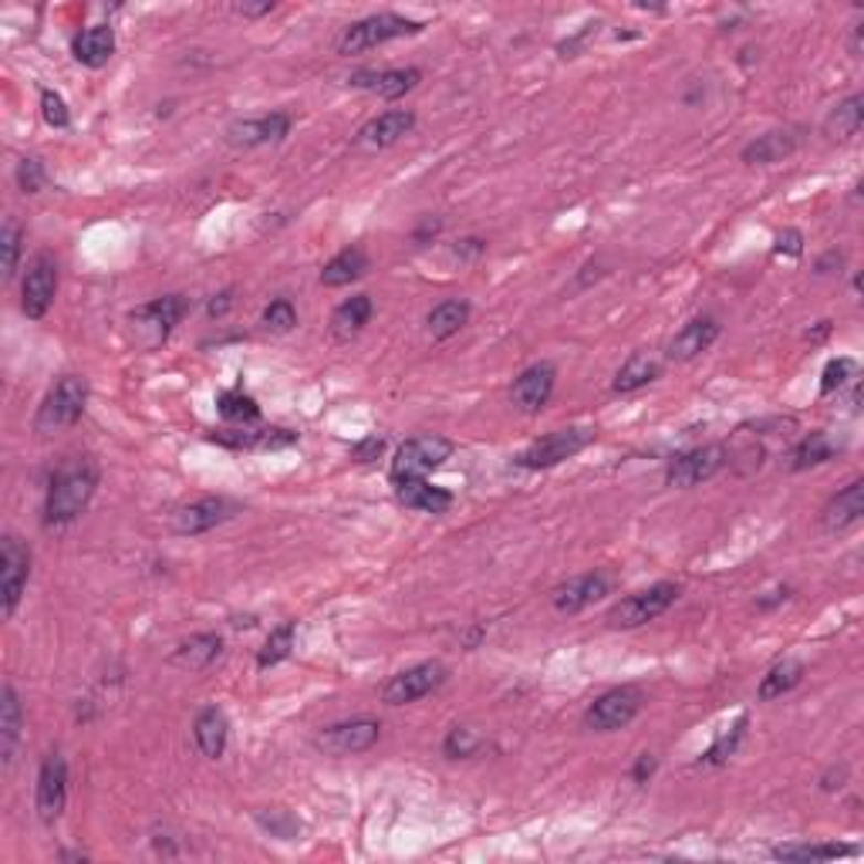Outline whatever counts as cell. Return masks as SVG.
<instances>
[{"mask_svg": "<svg viewBox=\"0 0 864 864\" xmlns=\"http://www.w3.org/2000/svg\"><path fill=\"white\" fill-rule=\"evenodd\" d=\"M98 490V467L88 456H75L57 470L47 483V497H44V527L47 531H62L68 524H75L78 516L88 510L92 497Z\"/></svg>", "mask_w": 864, "mask_h": 864, "instance_id": "obj_1", "label": "cell"}, {"mask_svg": "<svg viewBox=\"0 0 864 864\" xmlns=\"http://www.w3.org/2000/svg\"><path fill=\"white\" fill-rule=\"evenodd\" d=\"M88 406V382L82 375H62L44 395V402L38 406V416H34V429L41 436H51V433H62V429H72L82 413Z\"/></svg>", "mask_w": 864, "mask_h": 864, "instance_id": "obj_2", "label": "cell"}, {"mask_svg": "<svg viewBox=\"0 0 864 864\" xmlns=\"http://www.w3.org/2000/svg\"><path fill=\"white\" fill-rule=\"evenodd\" d=\"M190 314V301L183 295H166V298H152L139 308L129 311V324H132V338L139 349L152 352L159 344L177 331V324Z\"/></svg>", "mask_w": 864, "mask_h": 864, "instance_id": "obj_3", "label": "cell"}, {"mask_svg": "<svg viewBox=\"0 0 864 864\" xmlns=\"http://www.w3.org/2000/svg\"><path fill=\"white\" fill-rule=\"evenodd\" d=\"M423 28H426L423 21L402 18L395 11H382V14L362 18V21L344 28L341 38H338V54H362V51H372V47H378L385 41H395V38H413Z\"/></svg>", "mask_w": 864, "mask_h": 864, "instance_id": "obj_4", "label": "cell"}, {"mask_svg": "<svg viewBox=\"0 0 864 864\" xmlns=\"http://www.w3.org/2000/svg\"><path fill=\"white\" fill-rule=\"evenodd\" d=\"M452 439L439 436V433H426V436H413L406 439L398 449H395V459H392V483H402V480H426L433 470H439L446 459L452 456Z\"/></svg>", "mask_w": 864, "mask_h": 864, "instance_id": "obj_5", "label": "cell"}, {"mask_svg": "<svg viewBox=\"0 0 864 864\" xmlns=\"http://www.w3.org/2000/svg\"><path fill=\"white\" fill-rule=\"evenodd\" d=\"M679 595H682V591H679L675 582H659V585H652V588H646V591H636V595H628V598L615 601V605L608 608L605 621H608V628H615V631L642 628V625L655 621L659 615H665V611L679 601Z\"/></svg>", "mask_w": 864, "mask_h": 864, "instance_id": "obj_6", "label": "cell"}, {"mask_svg": "<svg viewBox=\"0 0 864 864\" xmlns=\"http://www.w3.org/2000/svg\"><path fill=\"white\" fill-rule=\"evenodd\" d=\"M591 442H595V429H588V426L557 429V433H547L544 439L531 442L524 452H516L513 463L521 470H551V467L564 463V459L578 456L582 449H588Z\"/></svg>", "mask_w": 864, "mask_h": 864, "instance_id": "obj_7", "label": "cell"}, {"mask_svg": "<svg viewBox=\"0 0 864 864\" xmlns=\"http://www.w3.org/2000/svg\"><path fill=\"white\" fill-rule=\"evenodd\" d=\"M28 578H31V547L8 534L0 541V615L14 618L24 591H28Z\"/></svg>", "mask_w": 864, "mask_h": 864, "instance_id": "obj_8", "label": "cell"}, {"mask_svg": "<svg viewBox=\"0 0 864 864\" xmlns=\"http://www.w3.org/2000/svg\"><path fill=\"white\" fill-rule=\"evenodd\" d=\"M723 467H726V449H723L719 442L685 449V452H679V456L669 459V467H665V487H672V490H693V487L713 480Z\"/></svg>", "mask_w": 864, "mask_h": 864, "instance_id": "obj_9", "label": "cell"}, {"mask_svg": "<svg viewBox=\"0 0 864 864\" xmlns=\"http://www.w3.org/2000/svg\"><path fill=\"white\" fill-rule=\"evenodd\" d=\"M449 669L442 662H419L395 672L385 685H382V703L385 706H409L419 703L426 696H433L436 689L446 682Z\"/></svg>", "mask_w": 864, "mask_h": 864, "instance_id": "obj_10", "label": "cell"}, {"mask_svg": "<svg viewBox=\"0 0 864 864\" xmlns=\"http://www.w3.org/2000/svg\"><path fill=\"white\" fill-rule=\"evenodd\" d=\"M382 736V723L372 716H359V719H344V723H331L314 736V746L328 757H355L365 754L378 743Z\"/></svg>", "mask_w": 864, "mask_h": 864, "instance_id": "obj_11", "label": "cell"}, {"mask_svg": "<svg viewBox=\"0 0 864 864\" xmlns=\"http://www.w3.org/2000/svg\"><path fill=\"white\" fill-rule=\"evenodd\" d=\"M642 703H646V696H642V689H636V685L608 689V693H601V696L585 710V726L595 729V733L625 729L631 719L639 716Z\"/></svg>", "mask_w": 864, "mask_h": 864, "instance_id": "obj_12", "label": "cell"}, {"mask_svg": "<svg viewBox=\"0 0 864 864\" xmlns=\"http://www.w3.org/2000/svg\"><path fill=\"white\" fill-rule=\"evenodd\" d=\"M65 803H68V764L65 757L51 750L44 760H41V770H38V818L41 824H57L65 814Z\"/></svg>", "mask_w": 864, "mask_h": 864, "instance_id": "obj_13", "label": "cell"}, {"mask_svg": "<svg viewBox=\"0 0 864 864\" xmlns=\"http://www.w3.org/2000/svg\"><path fill=\"white\" fill-rule=\"evenodd\" d=\"M57 298V260L51 254H38L28 264L24 284H21V311L31 321H41Z\"/></svg>", "mask_w": 864, "mask_h": 864, "instance_id": "obj_14", "label": "cell"}, {"mask_svg": "<svg viewBox=\"0 0 864 864\" xmlns=\"http://www.w3.org/2000/svg\"><path fill=\"white\" fill-rule=\"evenodd\" d=\"M291 111H267L257 119H237L226 126V142L237 149H257V146H274L291 136Z\"/></svg>", "mask_w": 864, "mask_h": 864, "instance_id": "obj_15", "label": "cell"}, {"mask_svg": "<svg viewBox=\"0 0 864 864\" xmlns=\"http://www.w3.org/2000/svg\"><path fill=\"white\" fill-rule=\"evenodd\" d=\"M237 513V503H230L223 497H200L186 506H180L177 513H172V534L180 537H200L220 524H226L230 516Z\"/></svg>", "mask_w": 864, "mask_h": 864, "instance_id": "obj_16", "label": "cell"}, {"mask_svg": "<svg viewBox=\"0 0 864 864\" xmlns=\"http://www.w3.org/2000/svg\"><path fill=\"white\" fill-rule=\"evenodd\" d=\"M416 129V111L413 108H388L375 119H369L359 132H355V149L362 152H382L395 142H402Z\"/></svg>", "mask_w": 864, "mask_h": 864, "instance_id": "obj_17", "label": "cell"}, {"mask_svg": "<svg viewBox=\"0 0 864 864\" xmlns=\"http://www.w3.org/2000/svg\"><path fill=\"white\" fill-rule=\"evenodd\" d=\"M611 591V578L605 570H588L578 574V578H567L551 591V605L561 615H578L585 608H591L595 601H601Z\"/></svg>", "mask_w": 864, "mask_h": 864, "instance_id": "obj_18", "label": "cell"}, {"mask_svg": "<svg viewBox=\"0 0 864 864\" xmlns=\"http://www.w3.org/2000/svg\"><path fill=\"white\" fill-rule=\"evenodd\" d=\"M554 385H557V369H554L551 362H534L531 369H524L521 375L513 378V385H510V402H513V406L521 409V413L534 416V413H541L547 402H551Z\"/></svg>", "mask_w": 864, "mask_h": 864, "instance_id": "obj_19", "label": "cell"}, {"mask_svg": "<svg viewBox=\"0 0 864 864\" xmlns=\"http://www.w3.org/2000/svg\"><path fill=\"white\" fill-rule=\"evenodd\" d=\"M723 334V324L713 314H700L689 324H682V331L669 341V359L672 362H693L703 352H710L716 338Z\"/></svg>", "mask_w": 864, "mask_h": 864, "instance_id": "obj_20", "label": "cell"}, {"mask_svg": "<svg viewBox=\"0 0 864 864\" xmlns=\"http://www.w3.org/2000/svg\"><path fill=\"white\" fill-rule=\"evenodd\" d=\"M423 82V72L419 68H385V72H355L349 78L352 88H362V92H372L385 102H395V98H406L413 88H419Z\"/></svg>", "mask_w": 864, "mask_h": 864, "instance_id": "obj_21", "label": "cell"}, {"mask_svg": "<svg viewBox=\"0 0 864 864\" xmlns=\"http://www.w3.org/2000/svg\"><path fill=\"white\" fill-rule=\"evenodd\" d=\"M223 655V636L216 631H200V636H190L186 642H180L169 652V665L183 669V672H206L213 662H220Z\"/></svg>", "mask_w": 864, "mask_h": 864, "instance_id": "obj_22", "label": "cell"}, {"mask_svg": "<svg viewBox=\"0 0 864 864\" xmlns=\"http://www.w3.org/2000/svg\"><path fill=\"white\" fill-rule=\"evenodd\" d=\"M797 149H800L797 129H774V132L757 136L754 142H746L739 159L746 166H774V162H783L787 156H793Z\"/></svg>", "mask_w": 864, "mask_h": 864, "instance_id": "obj_23", "label": "cell"}, {"mask_svg": "<svg viewBox=\"0 0 864 864\" xmlns=\"http://www.w3.org/2000/svg\"><path fill=\"white\" fill-rule=\"evenodd\" d=\"M861 516H864V480H851L838 497H831L821 521L831 534H838V531L854 527Z\"/></svg>", "mask_w": 864, "mask_h": 864, "instance_id": "obj_24", "label": "cell"}, {"mask_svg": "<svg viewBox=\"0 0 864 864\" xmlns=\"http://www.w3.org/2000/svg\"><path fill=\"white\" fill-rule=\"evenodd\" d=\"M72 54L75 62L85 68H105L115 54V31L108 24H92L82 34H75L72 41Z\"/></svg>", "mask_w": 864, "mask_h": 864, "instance_id": "obj_25", "label": "cell"}, {"mask_svg": "<svg viewBox=\"0 0 864 864\" xmlns=\"http://www.w3.org/2000/svg\"><path fill=\"white\" fill-rule=\"evenodd\" d=\"M395 497H398L402 506L419 510V513H433V516H442L456 500L449 490L433 487L429 480H402V483H395Z\"/></svg>", "mask_w": 864, "mask_h": 864, "instance_id": "obj_26", "label": "cell"}, {"mask_svg": "<svg viewBox=\"0 0 864 864\" xmlns=\"http://www.w3.org/2000/svg\"><path fill=\"white\" fill-rule=\"evenodd\" d=\"M210 439L220 446H230V449H284V446L298 442V433H291V429H220Z\"/></svg>", "mask_w": 864, "mask_h": 864, "instance_id": "obj_27", "label": "cell"}, {"mask_svg": "<svg viewBox=\"0 0 864 864\" xmlns=\"http://www.w3.org/2000/svg\"><path fill=\"white\" fill-rule=\"evenodd\" d=\"M193 739L200 746V754L206 760H220L223 750H226V739H230V719L223 710L216 706H206L200 710V716L193 719Z\"/></svg>", "mask_w": 864, "mask_h": 864, "instance_id": "obj_28", "label": "cell"}, {"mask_svg": "<svg viewBox=\"0 0 864 864\" xmlns=\"http://www.w3.org/2000/svg\"><path fill=\"white\" fill-rule=\"evenodd\" d=\"M21 723H24L21 696H18V689L11 682H4V689H0V760H4V767L14 764V750H18V739H21Z\"/></svg>", "mask_w": 864, "mask_h": 864, "instance_id": "obj_29", "label": "cell"}, {"mask_svg": "<svg viewBox=\"0 0 864 864\" xmlns=\"http://www.w3.org/2000/svg\"><path fill=\"white\" fill-rule=\"evenodd\" d=\"M372 311H375V305H372L369 295H355V298H349V301H341V305L331 311V324H328L331 338H334V341H352V338H359V334L365 331V324L372 321Z\"/></svg>", "mask_w": 864, "mask_h": 864, "instance_id": "obj_30", "label": "cell"}, {"mask_svg": "<svg viewBox=\"0 0 864 864\" xmlns=\"http://www.w3.org/2000/svg\"><path fill=\"white\" fill-rule=\"evenodd\" d=\"M470 314H473V305L467 298H446L426 314V331L433 341H449L452 334L467 328Z\"/></svg>", "mask_w": 864, "mask_h": 864, "instance_id": "obj_31", "label": "cell"}, {"mask_svg": "<svg viewBox=\"0 0 864 864\" xmlns=\"http://www.w3.org/2000/svg\"><path fill=\"white\" fill-rule=\"evenodd\" d=\"M372 260L365 254V247H344L341 254H334L324 267H321V284L324 287H349L355 280H362L369 274Z\"/></svg>", "mask_w": 864, "mask_h": 864, "instance_id": "obj_32", "label": "cell"}, {"mask_svg": "<svg viewBox=\"0 0 864 864\" xmlns=\"http://www.w3.org/2000/svg\"><path fill=\"white\" fill-rule=\"evenodd\" d=\"M659 375H662V362H659L655 355H649V352H636V355H631V359L618 369V375H615V382H611V392H618V395L639 392V388L652 385Z\"/></svg>", "mask_w": 864, "mask_h": 864, "instance_id": "obj_33", "label": "cell"}, {"mask_svg": "<svg viewBox=\"0 0 864 864\" xmlns=\"http://www.w3.org/2000/svg\"><path fill=\"white\" fill-rule=\"evenodd\" d=\"M861 126H864V95H847L824 119V132L838 142H851L861 132Z\"/></svg>", "mask_w": 864, "mask_h": 864, "instance_id": "obj_34", "label": "cell"}, {"mask_svg": "<svg viewBox=\"0 0 864 864\" xmlns=\"http://www.w3.org/2000/svg\"><path fill=\"white\" fill-rule=\"evenodd\" d=\"M834 452H838L834 439H831L824 429H814V433H808V436H803V439L793 446V452H790V470H793V473H803V470H811V467H821V463H828V459H834Z\"/></svg>", "mask_w": 864, "mask_h": 864, "instance_id": "obj_35", "label": "cell"}, {"mask_svg": "<svg viewBox=\"0 0 864 864\" xmlns=\"http://www.w3.org/2000/svg\"><path fill=\"white\" fill-rule=\"evenodd\" d=\"M800 682H803V662H797V659H783V662H777V665L760 679L757 700H760V703L783 700L787 693H793V689H797Z\"/></svg>", "mask_w": 864, "mask_h": 864, "instance_id": "obj_36", "label": "cell"}, {"mask_svg": "<svg viewBox=\"0 0 864 864\" xmlns=\"http://www.w3.org/2000/svg\"><path fill=\"white\" fill-rule=\"evenodd\" d=\"M777 861H834V857H854V844H777L770 851Z\"/></svg>", "mask_w": 864, "mask_h": 864, "instance_id": "obj_37", "label": "cell"}, {"mask_svg": "<svg viewBox=\"0 0 864 864\" xmlns=\"http://www.w3.org/2000/svg\"><path fill=\"white\" fill-rule=\"evenodd\" d=\"M295 636H298V625H295V621L277 625L270 636H267L264 649L257 652V669H274V665H280L287 655H291V649H295Z\"/></svg>", "mask_w": 864, "mask_h": 864, "instance_id": "obj_38", "label": "cell"}, {"mask_svg": "<svg viewBox=\"0 0 864 864\" xmlns=\"http://www.w3.org/2000/svg\"><path fill=\"white\" fill-rule=\"evenodd\" d=\"M216 409H220V416H223V419H230V423H244V426L260 419V406H257V398H254V395H247V392H241V388L220 392V395H216Z\"/></svg>", "mask_w": 864, "mask_h": 864, "instance_id": "obj_39", "label": "cell"}, {"mask_svg": "<svg viewBox=\"0 0 864 864\" xmlns=\"http://www.w3.org/2000/svg\"><path fill=\"white\" fill-rule=\"evenodd\" d=\"M746 723H750V719H746V716H739L713 746H710V750L700 757V764L696 767H723L733 754H736V746L743 743V736H746Z\"/></svg>", "mask_w": 864, "mask_h": 864, "instance_id": "obj_40", "label": "cell"}, {"mask_svg": "<svg viewBox=\"0 0 864 864\" xmlns=\"http://www.w3.org/2000/svg\"><path fill=\"white\" fill-rule=\"evenodd\" d=\"M260 324H264V331H270V334L295 331V324H298V308H295V301H291V298H274V301L264 308Z\"/></svg>", "mask_w": 864, "mask_h": 864, "instance_id": "obj_41", "label": "cell"}, {"mask_svg": "<svg viewBox=\"0 0 864 864\" xmlns=\"http://www.w3.org/2000/svg\"><path fill=\"white\" fill-rule=\"evenodd\" d=\"M480 750H483V739L470 726H452L449 736L442 739V754L449 760H467V757H477Z\"/></svg>", "mask_w": 864, "mask_h": 864, "instance_id": "obj_42", "label": "cell"}, {"mask_svg": "<svg viewBox=\"0 0 864 864\" xmlns=\"http://www.w3.org/2000/svg\"><path fill=\"white\" fill-rule=\"evenodd\" d=\"M0 250H4V277L11 280L18 274L21 250H24V230L18 220H4V230H0Z\"/></svg>", "mask_w": 864, "mask_h": 864, "instance_id": "obj_43", "label": "cell"}, {"mask_svg": "<svg viewBox=\"0 0 864 864\" xmlns=\"http://www.w3.org/2000/svg\"><path fill=\"white\" fill-rule=\"evenodd\" d=\"M851 378H857V362L847 359V355H838L824 365V375H821V395H834L841 392Z\"/></svg>", "mask_w": 864, "mask_h": 864, "instance_id": "obj_44", "label": "cell"}, {"mask_svg": "<svg viewBox=\"0 0 864 864\" xmlns=\"http://www.w3.org/2000/svg\"><path fill=\"white\" fill-rule=\"evenodd\" d=\"M257 824L267 831V834H274V838H280V841H298V834H301V821L298 818H291L287 811H264V814H257Z\"/></svg>", "mask_w": 864, "mask_h": 864, "instance_id": "obj_45", "label": "cell"}, {"mask_svg": "<svg viewBox=\"0 0 864 864\" xmlns=\"http://www.w3.org/2000/svg\"><path fill=\"white\" fill-rule=\"evenodd\" d=\"M41 115L51 129H68L72 126V111H68L65 98L54 88H41Z\"/></svg>", "mask_w": 864, "mask_h": 864, "instance_id": "obj_46", "label": "cell"}, {"mask_svg": "<svg viewBox=\"0 0 864 864\" xmlns=\"http://www.w3.org/2000/svg\"><path fill=\"white\" fill-rule=\"evenodd\" d=\"M47 183V172H44V162L38 156H24L18 162V186L21 193H41Z\"/></svg>", "mask_w": 864, "mask_h": 864, "instance_id": "obj_47", "label": "cell"}, {"mask_svg": "<svg viewBox=\"0 0 864 864\" xmlns=\"http://www.w3.org/2000/svg\"><path fill=\"white\" fill-rule=\"evenodd\" d=\"M774 254L777 257H800L803 254V234L800 230H783V234H777V241H774Z\"/></svg>", "mask_w": 864, "mask_h": 864, "instance_id": "obj_48", "label": "cell"}, {"mask_svg": "<svg viewBox=\"0 0 864 864\" xmlns=\"http://www.w3.org/2000/svg\"><path fill=\"white\" fill-rule=\"evenodd\" d=\"M382 449H385V439L382 436H369V439L352 446V459H355V463H375V459L382 456Z\"/></svg>", "mask_w": 864, "mask_h": 864, "instance_id": "obj_49", "label": "cell"}, {"mask_svg": "<svg viewBox=\"0 0 864 864\" xmlns=\"http://www.w3.org/2000/svg\"><path fill=\"white\" fill-rule=\"evenodd\" d=\"M487 254V241L483 237H463L452 244V257L456 260H480Z\"/></svg>", "mask_w": 864, "mask_h": 864, "instance_id": "obj_50", "label": "cell"}, {"mask_svg": "<svg viewBox=\"0 0 864 864\" xmlns=\"http://www.w3.org/2000/svg\"><path fill=\"white\" fill-rule=\"evenodd\" d=\"M655 767H659V760H655L652 754H642V757L636 760V767H631V780H636L639 787H642V783H649V780H652V774H655Z\"/></svg>", "mask_w": 864, "mask_h": 864, "instance_id": "obj_51", "label": "cell"}, {"mask_svg": "<svg viewBox=\"0 0 864 864\" xmlns=\"http://www.w3.org/2000/svg\"><path fill=\"white\" fill-rule=\"evenodd\" d=\"M230 308H234V291H230V287H226V291H220V295H213V298H210V305H206V314H210V318H223Z\"/></svg>", "mask_w": 864, "mask_h": 864, "instance_id": "obj_52", "label": "cell"}, {"mask_svg": "<svg viewBox=\"0 0 864 864\" xmlns=\"http://www.w3.org/2000/svg\"><path fill=\"white\" fill-rule=\"evenodd\" d=\"M439 230H442V220H433V216H426V220L416 226L413 241H416V244H426V241H433V237L439 234Z\"/></svg>", "mask_w": 864, "mask_h": 864, "instance_id": "obj_53", "label": "cell"}, {"mask_svg": "<svg viewBox=\"0 0 864 864\" xmlns=\"http://www.w3.org/2000/svg\"><path fill=\"white\" fill-rule=\"evenodd\" d=\"M270 11H274L270 0H264V4H237V14H244V18H264Z\"/></svg>", "mask_w": 864, "mask_h": 864, "instance_id": "obj_54", "label": "cell"}, {"mask_svg": "<svg viewBox=\"0 0 864 864\" xmlns=\"http://www.w3.org/2000/svg\"><path fill=\"white\" fill-rule=\"evenodd\" d=\"M844 777H847V767H841V770H831V774H824L821 787H824V790H838V787L844 783Z\"/></svg>", "mask_w": 864, "mask_h": 864, "instance_id": "obj_55", "label": "cell"}, {"mask_svg": "<svg viewBox=\"0 0 864 864\" xmlns=\"http://www.w3.org/2000/svg\"><path fill=\"white\" fill-rule=\"evenodd\" d=\"M787 598H790V588H780V591H774V598H760L757 608L767 611V608H774V605H780V601H787Z\"/></svg>", "mask_w": 864, "mask_h": 864, "instance_id": "obj_56", "label": "cell"}]
</instances>
